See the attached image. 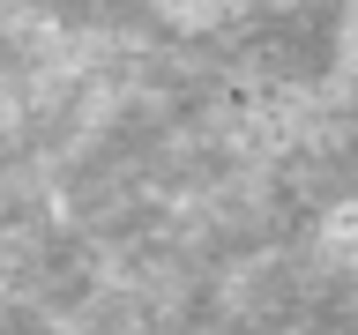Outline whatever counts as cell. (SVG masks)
Masks as SVG:
<instances>
[{"instance_id": "cell-1", "label": "cell", "mask_w": 358, "mask_h": 335, "mask_svg": "<svg viewBox=\"0 0 358 335\" xmlns=\"http://www.w3.org/2000/svg\"><path fill=\"white\" fill-rule=\"evenodd\" d=\"M321 253H329L336 268H358V194L336 201L329 216H321Z\"/></svg>"}]
</instances>
